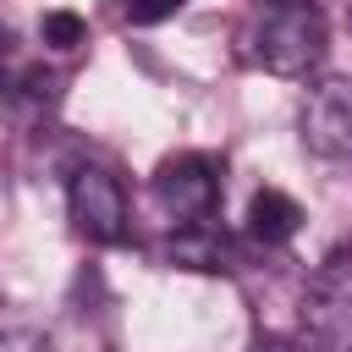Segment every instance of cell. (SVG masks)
Segmentation results:
<instances>
[{
    "mask_svg": "<svg viewBox=\"0 0 352 352\" xmlns=\"http://www.w3.org/2000/svg\"><path fill=\"white\" fill-rule=\"evenodd\" d=\"M248 60H258L275 77H308L330 50V22L314 0H270L242 28Z\"/></svg>",
    "mask_w": 352,
    "mask_h": 352,
    "instance_id": "cell-1",
    "label": "cell"
},
{
    "mask_svg": "<svg viewBox=\"0 0 352 352\" xmlns=\"http://www.w3.org/2000/svg\"><path fill=\"white\" fill-rule=\"evenodd\" d=\"M258 352H297V346H292V341H264Z\"/></svg>",
    "mask_w": 352,
    "mask_h": 352,
    "instance_id": "cell-12",
    "label": "cell"
},
{
    "mask_svg": "<svg viewBox=\"0 0 352 352\" xmlns=\"http://www.w3.org/2000/svg\"><path fill=\"white\" fill-rule=\"evenodd\" d=\"M82 33H88V22H82L77 11H44V16H38V38H44L50 50H77Z\"/></svg>",
    "mask_w": 352,
    "mask_h": 352,
    "instance_id": "cell-9",
    "label": "cell"
},
{
    "mask_svg": "<svg viewBox=\"0 0 352 352\" xmlns=\"http://www.w3.org/2000/svg\"><path fill=\"white\" fill-rule=\"evenodd\" d=\"M302 148L324 165H352V77H319L302 94Z\"/></svg>",
    "mask_w": 352,
    "mask_h": 352,
    "instance_id": "cell-4",
    "label": "cell"
},
{
    "mask_svg": "<svg viewBox=\"0 0 352 352\" xmlns=\"http://www.w3.org/2000/svg\"><path fill=\"white\" fill-rule=\"evenodd\" d=\"M297 226H302V204H297L292 192L258 187V192L248 198V231H253L258 242H286V236H297Z\"/></svg>",
    "mask_w": 352,
    "mask_h": 352,
    "instance_id": "cell-7",
    "label": "cell"
},
{
    "mask_svg": "<svg viewBox=\"0 0 352 352\" xmlns=\"http://www.w3.org/2000/svg\"><path fill=\"white\" fill-rule=\"evenodd\" d=\"M0 66H16V33L0 22Z\"/></svg>",
    "mask_w": 352,
    "mask_h": 352,
    "instance_id": "cell-11",
    "label": "cell"
},
{
    "mask_svg": "<svg viewBox=\"0 0 352 352\" xmlns=\"http://www.w3.org/2000/svg\"><path fill=\"white\" fill-rule=\"evenodd\" d=\"M66 209H72V226L88 242H121L126 236V192H121L116 170H104V165H77L72 170Z\"/></svg>",
    "mask_w": 352,
    "mask_h": 352,
    "instance_id": "cell-5",
    "label": "cell"
},
{
    "mask_svg": "<svg viewBox=\"0 0 352 352\" xmlns=\"http://www.w3.org/2000/svg\"><path fill=\"white\" fill-rule=\"evenodd\" d=\"M0 352H55V346H50V336H44L33 319L0 314Z\"/></svg>",
    "mask_w": 352,
    "mask_h": 352,
    "instance_id": "cell-8",
    "label": "cell"
},
{
    "mask_svg": "<svg viewBox=\"0 0 352 352\" xmlns=\"http://www.w3.org/2000/svg\"><path fill=\"white\" fill-rule=\"evenodd\" d=\"M346 22H352V0H346Z\"/></svg>",
    "mask_w": 352,
    "mask_h": 352,
    "instance_id": "cell-13",
    "label": "cell"
},
{
    "mask_svg": "<svg viewBox=\"0 0 352 352\" xmlns=\"http://www.w3.org/2000/svg\"><path fill=\"white\" fill-rule=\"evenodd\" d=\"M116 6H121V16H126V22H138V28L165 22V16H176V11H182V0H116Z\"/></svg>",
    "mask_w": 352,
    "mask_h": 352,
    "instance_id": "cell-10",
    "label": "cell"
},
{
    "mask_svg": "<svg viewBox=\"0 0 352 352\" xmlns=\"http://www.w3.org/2000/svg\"><path fill=\"white\" fill-rule=\"evenodd\" d=\"M148 187H154V204L165 209L170 226H198V220H214L220 165L209 154H170V160H160Z\"/></svg>",
    "mask_w": 352,
    "mask_h": 352,
    "instance_id": "cell-3",
    "label": "cell"
},
{
    "mask_svg": "<svg viewBox=\"0 0 352 352\" xmlns=\"http://www.w3.org/2000/svg\"><path fill=\"white\" fill-rule=\"evenodd\" d=\"M302 330L319 352H352V248H336L308 292H302Z\"/></svg>",
    "mask_w": 352,
    "mask_h": 352,
    "instance_id": "cell-2",
    "label": "cell"
},
{
    "mask_svg": "<svg viewBox=\"0 0 352 352\" xmlns=\"http://www.w3.org/2000/svg\"><path fill=\"white\" fill-rule=\"evenodd\" d=\"M165 258L182 264V270H231L226 231H214L209 220H198V226H176V236L165 242Z\"/></svg>",
    "mask_w": 352,
    "mask_h": 352,
    "instance_id": "cell-6",
    "label": "cell"
}]
</instances>
